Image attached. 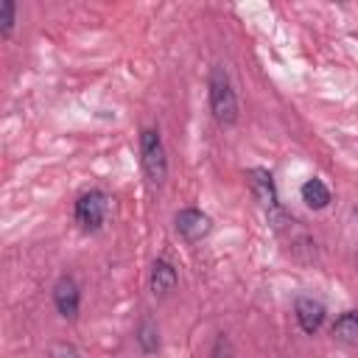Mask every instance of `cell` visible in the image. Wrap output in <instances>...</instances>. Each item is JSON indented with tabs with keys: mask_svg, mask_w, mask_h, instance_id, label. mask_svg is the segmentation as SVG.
<instances>
[{
	"mask_svg": "<svg viewBox=\"0 0 358 358\" xmlns=\"http://www.w3.org/2000/svg\"><path fill=\"white\" fill-rule=\"evenodd\" d=\"M210 109L224 126H232L238 120V98L224 67H213L210 73Z\"/></svg>",
	"mask_w": 358,
	"mask_h": 358,
	"instance_id": "cell-1",
	"label": "cell"
},
{
	"mask_svg": "<svg viewBox=\"0 0 358 358\" xmlns=\"http://www.w3.org/2000/svg\"><path fill=\"white\" fill-rule=\"evenodd\" d=\"M140 159H143V171L148 176V182L154 187H159L168 176V157H165V145L157 129H143L140 134Z\"/></svg>",
	"mask_w": 358,
	"mask_h": 358,
	"instance_id": "cell-2",
	"label": "cell"
},
{
	"mask_svg": "<svg viewBox=\"0 0 358 358\" xmlns=\"http://www.w3.org/2000/svg\"><path fill=\"white\" fill-rule=\"evenodd\" d=\"M103 215H106V196L101 190H90V193L78 196V201H76V221L84 229L95 232L103 224Z\"/></svg>",
	"mask_w": 358,
	"mask_h": 358,
	"instance_id": "cell-3",
	"label": "cell"
},
{
	"mask_svg": "<svg viewBox=\"0 0 358 358\" xmlns=\"http://www.w3.org/2000/svg\"><path fill=\"white\" fill-rule=\"evenodd\" d=\"M176 229H179V235H182L185 241H201L204 235H210L213 221H210V215H204L201 210L187 207V210H179V213H176Z\"/></svg>",
	"mask_w": 358,
	"mask_h": 358,
	"instance_id": "cell-4",
	"label": "cell"
},
{
	"mask_svg": "<svg viewBox=\"0 0 358 358\" xmlns=\"http://www.w3.org/2000/svg\"><path fill=\"white\" fill-rule=\"evenodd\" d=\"M249 187H252L255 199L263 207H268V210L277 207V187H274V179H271V173L266 168H252L249 171Z\"/></svg>",
	"mask_w": 358,
	"mask_h": 358,
	"instance_id": "cell-5",
	"label": "cell"
},
{
	"mask_svg": "<svg viewBox=\"0 0 358 358\" xmlns=\"http://www.w3.org/2000/svg\"><path fill=\"white\" fill-rule=\"evenodd\" d=\"M53 302H56V310H59L64 319H73V316L78 313V302H81L78 285H76L70 277H62V280L56 282V288H53Z\"/></svg>",
	"mask_w": 358,
	"mask_h": 358,
	"instance_id": "cell-6",
	"label": "cell"
},
{
	"mask_svg": "<svg viewBox=\"0 0 358 358\" xmlns=\"http://www.w3.org/2000/svg\"><path fill=\"white\" fill-rule=\"evenodd\" d=\"M296 322L305 333H316L324 322V305L313 296H299L296 299Z\"/></svg>",
	"mask_w": 358,
	"mask_h": 358,
	"instance_id": "cell-7",
	"label": "cell"
},
{
	"mask_svg": "<svg viewBox=\"0 0 358 358\" xmlns=\"http://www.w3.org/2000/svg\"><path fill=\"white\" fill-rule=\"evenodd\" d=\"M173 288H176V268L168 260H157L154 268H151V291L162 296Z\"/></svg>",
	"mask_w": 358,
	"mask_h": 358,
	"instance_id": "cell-8",
	"label": "cell"
},
{
	"mask_svg": "<svg viewBox=\"0 0 358 358\" xmlns=\"http://www.w3.org/2000/svg\"><path fill=\"white\" fill-rule=\"evenodd\" d=\"M333 336L341 341V344H350V347H358V310H347L336 319L333 324Z\"/></svg>",
	"mask_w": 358,
	"mask_h": 358,
	"instance_id": "cell-9",
	"label": "cell"
},
{
	"mask_svg": "<svg viewBox=\"0 0 358 358\" xmlns=\"http://www.w3.org/2000/svg\"><path fill=\"white\" fill-rule=\"evenodd\" d=\"M302 201L310 207V210H322L330 204V190L324 187L322 179H308L302 185Z\"/></svg>",
	"mask_w": 358,
	"mask_h": 358,
	"instance_id": "cell-10",
	"label": "cell"
},
{
	"mask_svg": "<svg viewBox=\"0 0 358 358\" xmlns=\"http://www.w3.org/2000/svg\"><path fill=\"white\" fill-rule=\"evenodd\" d=\"M137 341H140L143 352H154V350L159 347V338H157V330H154V324H151V322L140 324V330H137Z\"/></svg>",
	"mask_w": 358,
	"mask_h": 358,
	"instance_id": "cell-11",
	"label": "cell"
},
{
	"mask_svg": "<svg viewBox=\"0 0 358 358\" xmlns=\"http://www.w3.org/2000/svg\"><path fill=\"white\" fill-rule=\"evenodd\" d=\"M11 28H14V3L11 0H3L0 3V34L3 36H11Z\"/></svg>",
	"mask_w": 358,
	"mask_h": 358,
	"instance_id": "cell-12",
	"label": "cell"
},
{
	"mask_svg": "<svg viewBox=\"0 0 358 358\" xmlns=\"http://www.w3.org/2000/svg\"><path fill=\"white\" fill-rule=\"evenodd\" d=\"M213 358H232V341L221 333L218 338H215V344H213Z\"/></svg>",
	"mask_w": 358,
	"mask_h": 358,
	"instance_id": "cell-13",
	"label": "cell"
},
{
	"mask_svg": "<svg viewBox=\"0 0 358 358\" xmlns=\"http://www.w3.org/2000/svg\"><path fill=\"white\" fill-rule=\"evenodd\" d=\"M53 358H84L78 350H73V347H56L53 350Z\"/></svg>",
	"mask_w": 358,
	"mask_h": 358,
	"instance_id": "cell-14",
	"label": "cell"
},
{
	"mask_svg": "<svg viewBox=\"0 0 358 358\" xmlns=\"http://www.w3.org/2000/svg\"><path fill=\"white\" fill-rule=\"evenodd\" d=\"M352 215H355V218H358V207H355V213H352Z\"/></svg>",
	"mask_w": 358,
	"mask_h": 358,
	"instance_id": "cell-15",
	"label": "cell"
}]
</instances>
